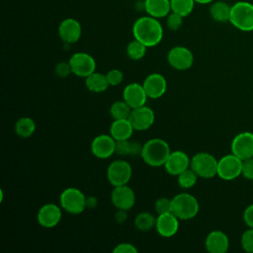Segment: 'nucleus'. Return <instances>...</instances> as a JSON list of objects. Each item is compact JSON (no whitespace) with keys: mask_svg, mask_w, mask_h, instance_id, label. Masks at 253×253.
Masks as SVG:
<instances>
[{"mask_svg":"<svg viewBox=\"0 0 253 253\" xmlns=\"http://www.w3.org/2000/svg\"><path fill=\"white\" fill-rule=\"evenodd\" d=\"M199 202L192 194L179 193L171 199V212L179 219H192L199 213Z\"/></svg>","mask_w":253,"mask_h":253,"instance_id":"3","label":"nucleus"},{"mask_svg":"<svg viewBox=\"0 0 253 253\" xmlns=\"http://www.w3.org/2000/svg\"><path fill=\"white\" fill-rule=\"evenodd\" d=\"M195 1L196 3H199V4H209L213 2V0H195Z\"/></svg>","mask_w":253,"mask_h":253,"instance_id":"43","label":"nucleus"},{"mask_svg":"<svg viewBox=\"0 0 253 253\" xmlns=\"http://www.w3.org/2000/svg\"><path fill=\"white\" fill-rule=\"evenodd\" d=\"M183 18L181 15L175 13V12H172L168 14L167 16V19H166V24H167V27L170 31H178L182 24H183Z\"/></svg>","mask_w":253,"mask_h":253,"instance_id":"33","label":"nucleus"},{"mask_svg":"<svg viewBox=\"0 0 253 253\" xmlns=\"http://www.w3.org/2000/svg\"><path fill=\"white\" fill-rule=\"evenodd\" d=\"M243 220L248 227L253 228V204L245 209L243 212Z\"/></svg>","mask_w":253,"mask_h":253,"instance_id":"40","label":"nucleus"},{"mask_svg":"<svg viewBox=\"0 0 253 253\" xmlns=\"http://www.w3.org/2000/svg\"><path fill=\"white\" fill-rule=\"evenodd\" d=\"M191 158L188 154L182 150L171 151L165 164L164 168L166 172L172 176H178L180 173L190 167Z\"/></svg>","mask_w":253,"mask_h":253,"instance_id":"17","label":"nucleus"},{"mask_svg":"<svg viewBox=\"0 0 253 253\" xmlns=\"http://www.w3.org/2000/svg\"><path fill=\"white\" fill-rule=\"evenodd\" d=\"M147 98L142 84L136 82L127 84L123 91V100L126 102L131 109L145 105Z\"/></svg>","mask_w":253,"mask_h":253,"instance_id":"20","label":"nucleus"},{"mask_svg":"<svg viewBox=\"0 0 253 253\" xmlns=\"http://www.w3.org/2000/svg\"><path fill=\"white\" fill-rule=\"evenodd\" d=\"M85 86L93 93H102L106 91L110 85L106 74L95 71L85 78Z\"/></svg>","mask_w":253,"mask_h":253,"instance_id":"24","label":"nucleus"},{"mask_svg":"<svg viewBox=\"0 0 253 253\" xmlns=\"http://www.w3.org/2000/svg\"><path fill=\"white\" fill-rule=\"evenodd\" d=\"M82 35L81 24L74 18H66L58 26V36L60 40L67 43L72 44L77 42Z\"/></svg>","mask_w":253,"mask_h":253,"instance_id":"16","label":"nucleus"},{"mask_svg":"<svg viewBox=\"0 0 253 253\" xmlns=\"http://www.w3.org/2000/svg\"><path fill=\"white\" fill-rule=\"evenodd\" d=\"M241 175L248 180H253V157L242 160Z\"/></svg>","mask_w":253,"mask_h":253,"instance_id":"38","label":"nucleus"},{"mask_svg":"<svg viewBox=\"0 0 253 253\" xmlns=\"http://www.w3.org/2000/svg\"><path fill=\"white\" fill-rule=\"evenodd\" d=\"M131 110L130 106L124 100L116 101L110 107V115L114 120L128 119Z\"/></svg>","mask_w":253,"mask_h":253,"instance_id":"29","label":"nucleus"},{"mask_svg":"<svg viewBox=\"0 0 253 253\" xmlns=\"http://www.w3.org/2000/svg\"><path fill=\"white\" fill-rule=\"evenodd\" d=\"M133 127L128 119L114 120L110 126V134L116 140L129 139L133 132Z\"/></svg>","mask_w":253,"mask_h":253,"instance_id":"23","label":"nucleus"},{"mask_svg":"<svg viewBox=\"0 0 253 253\" xmlns=\"http://www.w3.org/2000/svg\"><path fill=\"white\" fill-rule=\"evenodd\" d=\"M217 162L212 154L198 152L191 157L190 167L199 177L210 179L217 175Z\"/></svg>","mask_w":253,"mask_h":253,"instance_id":"6","label":"nucleus"},{"mask_svg":"<svg viewBox=\"0 0 253 253\" xmlns=\"http://www.w3.org/2000/svg\"><path fill=\"white\" fill-rule=\"evenodd\" d=\"M142 145L138 141H130L129 139L116 141V153L121 156H136L140 155Z\"/></svg>","mask_w":253,"mask_h":253,"instance_id":"25","label":"nucleus"},{"mask_svg":"<svg viewBox=\"0 0 253 253\" xmlns=\"http://www.w3.org/2000/svg\"><path fill=\"white\" fill-rule=\"evenodd\" d=\"M36 130V123L30 117H22L15 124V132L22 138H28L34 134Z\"/></svg>","mask_w":253,"mask_h":253,"instance_id":"27","label":"nucleus"},{"mask_svg":"<svg viewBox=\"0 0 253 253\" xmlns=\"http://www.w3.org/2000/svg\"><path fill=\"white\" fill-rule=\"evenodd\" d=\"M133 223L136 229H138L139 231H149L150 229L155 227L156 217L148 211H141L136 214Z\"/></svg>","mask_w":253,"mask_h":253,"instance_id":"28","label":"nucleus"},{"mask_svg":"<svg viewBox=\"0 0 253 253\" xmlns=\"http://www.w3.org/2000/svg\"><path fill=\"white\" fill-rule=\"evenodd\" d=\"M116 141L111 134H98L91 142V152L99 159H107L116 153Z\"/></svg>","mask_w":253,"mask_h":253,"instance_id":"13","label":"nucleus"},{"mask_svg":"<svg viewBox=\"0 0 253 253\" xmlns=\"http://www.w3.org/2000/svg\"><path fill=\"white\" fill-rule=\"evenodd\" d=\"M61 216V207L53 203H47L40 208L37 213V220L41 226L44 228H52L59 223Z\"/></svg>","mask_w":253,"mask_h":253,"instance_id":"14","label":"nucleus"},{"mask_svg":"<svg viewBox=\"0 0 253 253\" xmlns=\"http://www.w3.org/2000/svg\"><path fill=\"white\" fill-rule=\"evenodd\" d=\"M229 22L242 32L253 31V4L247 1H238L231 6Z\"/></svg>","mask_w":253,"mask_h":253,"instance_id":"4","label":"nucleus"},{"mask_svg":"<svg viewBox=\"0 0 253 253\" xmlns=\"http://www.w3.org/2000/svg\"><path fill=\"white\" fill-rule=\"evenodd\" d=\"M72 73L78 77L86 78L96 71V61L92 55L87 52H75L69 58Z\"/></svg>","mask_w":253,"mask_h":253,"instance_id":"9","label":"nucleus"},{"mask_svg":"<svg viewBox=\"0 0 253 253\" xmlns=\"http://www.w3.org/2000/svg\"><path fill=\"white\" fill-rule=\"evenodd\" d=\"M155 229L162 237H172L179 229V218L171 211L157 214Z\"/></svg>","mask_w":253,"mask_h":253,"instance_id":"19","label":"nucleus"},{"mask_svg":"<svg viewBox=\"0 0 253 253\" xmlns=\"http://www.w3.org/2000/svg\"><path fill=\"white\" fill-rule=\"evenodd\" d=\"M143 8L148 16L156 19L167 17L171 11L170 0H144Z\"/></svg>","mask_w":253,"mask_h":253,"instance_id":"22","label":"nucleus"},{"mask_svg":"<svg viewBox=\"0 0 253 253\" xmlns=\"http://www.w3.org/2000/svg\"><path fill=\"white\" fill-rule=\"evenodd\" d=\"M137 248L129 242H122L115 246L114 253H137Z\"/></svg>","mask_w":253,"mask_h":253,"instance_id":"39","label":"nucleus"},{"mask_svg":"<svg viewBox=\"0 0 253 253\" xmlns=\"http://www.w3.org/2000/svg\"><path fill=\"white\" fill-rule=\"evenodd\" d=\"M242 160L233 153L222 156L217 162V176L225 181H231L241 175Z\"/></svg>","mask_w":253,"mask_h":253,"instance_id":"8","label":"nucleus"},{"mask_svg":"<svg viewBox=\"0 0 253 253\" xmlns=\"http://www.w3.org/2000/svg\"><path fill=\"white\" fill-rule=\"evenodd\" d=\"M107 179L113 186L126 185L132 175V168L126 160L117 159L112 161L107 168Z\"/></svg>","mask_w":253,"mask_h":253,"instance_id":"7","label":"nucleus"},{"mask_svg":"<svg viewBox=\"0 0 253 253\" xmlns=\"http://www.w3.org/2000/svg\"><path fill=\"white\" fill-rule=\"evenodd\" d=\"M107 80L109 82L110 86H118L120 85L124 80V73L117 68L111 69L106 74Z\"/></svg>","mask_w":253,"mask_h":253,"instance_id":"35","label":"nucleus"},{"mask_svg":"<svg viewBox=\"0 0 253 253\" xmlns=\"http://www.w3.org/2000/svg\"><path fill=\"white\" fill-rule=\"evenodd\" d=\"M167 61L172 68L184 71L192 67L194 63V55L188 47L177 45L168 51Z\"/></svg>","mask_w":253,"mask_h":253,"instance_id":"10","label":"nucleus"},{"mask_svg":"<svg viewBox=\"0 0 253 253\" xmlns=\"http://www.w3.org/2000/svg\"><path fill=\"white\" fill-rule=\"evenodd\" d=\"M111 201L118 210L128 211L135 204V194L127 184L116 186L111 193Z\"/></svg>","mask_w":253,"mask_h":253,"instance_id":"15","label":"nucleus"},{"mask_svg":"<svg viewBox=\"0 0 253 253\" xmlns=\"http://www.w3.org/2000/svg\"><path fill=\"white\" fill-rule=\"evenodd\" d=\"M3 198H4V195H3V190H0V202H2Z\"/></svg>","mask_w":253,"mask_h":253,"instance_id":"44","label":"nucleus"},{"mask_svg":"<svg viewBox=\"0 0 253 253\" xmlns=\"http://www.w3.org/2000/svg\"><path fill=\"white\" fill-rule=\"evenodd\" d=\"M195 3V0H170L171 11L182 17H187L193 12Z\"/></svg>","mask_w":253,"mask_h":253,"instance_id":"30","label":"nucleus"},{"mask_svg":"<svg viewBox=\"0 0 253 253\" xmlns=\"http://www.w3.org/2000/svg\"><path fill=\"white\" fill-rule=\"evenodd\" d=\"M146 95L150 99L162 97L167 90V81L160 73H151L147 75L142 83Z\"/></svg>","mask_w":253,"mask_h":253,"instance_id":"18","label":"nucleus"},{"mask_svg":"<svg viewBox=\"0 0 253 253\" xmlns=\"http://www.w3.org/2000/svg\"><path fill=\"white\" fill-rule=\"evenodd\" d=\"M154 210L157 214L171 211V199L165 197L157 199L154 203Z\"/></svg>","mask_w":253,"mask_h":253,"instance_id":"36","label":"nucleus"},{"mask_svg":"<svg viewBox=\"0 0 253 253\" xmlns=\"http://www.w3.org/2000/svg\"><path fill=\"white\" fill-rule=\"evenodd\" d=\"M205 247L210 253H225L229 247L228 237L221 230H212L206 237Z\"/></svg>","mask_w":253,"mask_h":253,"instance_id":"21","label":"nucleus"},{"mask_svg":"<svg viewBox=\"0 0 253 253\" xmlns=\"http://www.w3.org/2000/svg\"><path fill=\"white\" fill-rule=\"evenodd\" d=\"M147 46L136 39L130 41L126 45V55L132 60L141 59L146 53Z\"/></svg>","mask_w":253,"mask_h":253,"instance_id":"31","label":"nucleus"},{"mask_svg":"<svg viewBox=\"0 0 253 253\" xmlns=\"http://www.w3.org/2000/svg\"><path fill=\"white\" fill-rule=\"evenodd\" d=\"M231 6L223 1H215L210 7L211 17L218 23L229 22Z\"/></svg>","mask_w":253,"mask_h":253,"instance_id":"26","label":"nucleus"},{"mask_svg":"<svg viewBox=\"0 0 253 253\" xmlns=\"http://www.w3.org/2000/svg\"><path fill=\"white\" fill-rule=\"evenodd\" d=\"M241 246L244 251L253 253V228L245 230L241 235Z\"/></svg>","mask_w":253,"mask_h":253,"instance_id":"34","label":"nucleus"},{"mask_svg":"<svg viewBox=\"0 0 253 253\" xmlns=\"http://www.w3.org/2000/svg\"><path fill=\"white\" fill-rule=\"evenodd\" d=\"M231 153L241 160L253 157V133L242 131L234 136L231 141Z\"/></svg>","mask_w":253,"mask_h":253,"instance_id":"12","label":"nucleus"},{"mask_svg":"<svg viewBox=\"0 0 253 253\" xmlns=\"http://www.w3.org/2000/svg\"><path fill=\"white\" fill-rule=\"evenodd\" d=\"M86 196L84 193L75 187L64 189L59 196V206L61 209L71 214H79L85 211Z\"/></svg>","mask_w":253,"mask_h":253,"instance_id":"5","label":"nucleus"},{"mask_svg":"<svg viewBox=\"0 0 253 253\" xmlns=\"http://www.w3.org/2000/svg\"><path fill=\"white\" fill-rule=\"evenodd\" d=\"M171 152L168 142L162 138H151L142 145L141 158L151 167L164 166Z\"/></svg>","mask_w":253,"mask_h":253,"instance_id":"2","label":"nucleus"},{"mask_svg":"<svg viewBox=\"0 0 253 253\" xmlns=\"http://www.w3.org/2000/svg\"><path fill=\"white\" fill-rule=\"evenodd\" d=\"M126 211H127L118 210V211H117V212H116V214H115V218H116V220H117L118 222H120V223L124 222V221L126 219V217H127Z\"/></svg>","mask_w":253,"mask_h":253,"instance_id":"41","label":"nucleus"},{"mask_svg":"<svg viewBox=\"0 0 253 253\" xmlns=\"http://www.w3.org/2000/svg\"><path fill=\"white\" fill-rule=\"evenodd\" d=\"M128 121L134 130H146L154 124L155 114L151 108L143 105L131 110Z\"/></svg>","mask_w":253,"mask_h":253,"instance_id":"11","label":"nucleus"},{"mask_svg":"<svg viewBox=\"0 0 253 253\" xmlns=\"http://www.w3.org/2000/svg\"><path fill=\"white\" fill-rule=\"evenodd\" d=\"M54 73L57 77L59 78H65L67 77L70 73H72L71 70V66L69 61L65 62V61H61L58 62L55 66H54Z\"/></svg>","mask_w":253,"mask_h":253,"instance_id":"37","label":"nucleus"},{"mask_svg":"<svg viewBox=\"0 0 253 253\" xmlns=\"http://www.w3.org/2000/svg\"><path fill=\"white\" fill-rule=\"evenodd\" d=\"M133 38L141 42L147 47L157 45L163 38V27L158 19L151 16H143L135 20L132 25Z\"/></svg>","mask_w":253,"mask_h":253,"instance_id":"1","label":"nucleus"},{"mask_svg":"<svg viewBox=\"0 0 253 253\" xmlns=\"http://www.w3.org/2000/svg\"><path fill=\"white\" fill-rule=\"evenodd\" d=\"M98 205V200L94 196H89L86 198V207L88 209H94Z\"/></svg>","mask_w":253,"mask_h":253,"instance_id":"42","label":"nucleus"},{"mask_svg":"<svg viewBox=\"0 0 253 253\" xmlns=\"http://www.w3.org/2000/svg\"><path fill=\"white\" fill-rule=\"evenodd\" d=\"M198 177L199 176L195 173V171L191 167H189L188 169H186L177 176V182L180 188L191 189L196 185Z\"/></svg>","mask_w":253,"mask_h":253,"instance_id":"32","label":"nucleus"}]
</instances>
